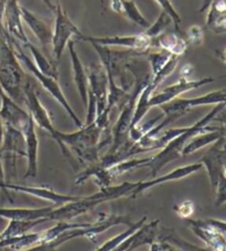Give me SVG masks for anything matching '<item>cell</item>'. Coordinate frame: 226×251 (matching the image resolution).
I'll list each match as a JSON object with an SVG mask.
<instances>
[{
	"label": "cell",
	"instance_id": "6da1fadb",
	"mask_svg": "<svg viewBox=\"0 0 226 251\" xmlns=\"http://www.w3.org/2000/svg\"><path fill=\"white\" fill-rule=\"evenodd\" d=\"M25 79L27 75L15 53L11 38L5 29H0V86L20 105L25 103Z\"/></svg>",
	"mask_w": 226,
	"mask_h": 251
},
{
	"label": "cell",
	"instance_id": "7a4b0ae2",
	"mask_svg": "<svg viewBox=\"0 0 226 251\" xmlns=\"http://www.w3.org/2000/svg\"><path fill=\"white\" fill-rule=\"evenodd\" d=\"M137 183H126L118 186H107L101 188L98 193L90 195V196H81L74 201H69L60 206L59 208L52 209L50 214L46 216L47 222L50 220H72L73 218L89 213V211L96 208L102 202L115 201L124 196H130L133 189L136 187Z\"/></svg>",
	"mask_w": 226,
	"mask_h": 251
},
{
	"label": "cell",
	"instance_id": "3957f363",
	"mask_svg": "<svg viewBox=\"0 0 226 251\" xmlns=\"http://www.w3.org/2000/svg\"><path fill=\"white\" fill-rule=\"evenodd\" d=\"M225 109V102L219 103L216 104L214 109H213L210 113H207L205 116L198 121L197 123H194L192 126H188L183 133H181L180 135L172 138V140L168 143V144L161 149V152H159L155 156H151V159L148 167L151 168V177H156L158 173L161 171V168L168 165L169 163H171L176 159L180 158L182 156V151H183L184 146L188 144L189 141L193 136L197 135L199 133L206 132V131H214L220 127H212L206 126V125L212 122L213 120L219 115L222 111Z\"/></svg>",
	"mask_w": 226,
	"mask_h": 251
},
{
	"label": "cell",
	"instance_id": "277c9868",
	"mask_svg": "<svg viewBox=\"0 0 226 251\" xmlns=\"http://www.w3.org/2000/svg\"><path fill=\"white\" fill-rule=\"evenodd\" d=\"M226 93L225 89L216 90L213 92L206 93L199 98L193 99H179L176 98L172 101L164 103L159 107L162 110V112L166 114V118L158 124H156L155 126L150 129L149 132L145 134L147 137H156L158 136L160 132H162L164 127H167L169 124L176 122L177 120H179L182 116L189 113L190 110H192L193 107L197 106H203V105H216L219 103L225 102Z\"/></svg>",
	"mask_w": 226,
	"mask_h": 251
},
{
	"label": "cell",
	"instance_id": "5b68a950",
	"mask_svg": "<svg viewBox=\"0 0 226 251\" xmlns=\"http://www.w3.org/2000/svg\"><path fill=\"white\" fill-rule=\"evenodd\" d=\"M96 51L101 63L105 69L107 79L120 86L121 89L128 91L130 86L134 85L135 80H129L127 66L130 60L136 57L146 55L148 51H137L128 49L125 51H117L111 49V47H104L90 43Z\"/></svg>",
	"mask_w": 226,
	"mask_h": 251
},
{
	"label": "cell",
	"instance_id": "8992f818",
	"mask_svg": "<svg viewBox=\"0 0 226 251\" xmlns=\"http://www.w3.org/2000/svg\"><path fill=\"white\" fill-rule=\"evenodd\" d=\"M23 90H24V97H25L24 105L28 107L29 114L31 115L36 126H39L40 128L45 129V132L50 134L51 137L59 144L61 152H62V154L67 157L68 161L73 165L74 157L71 153V151L68 150V147L62 144V142L60 141V138L58 136V129H55L53 124H52V120L49 112H47V110L43 106L40 100H39L36 88H34L31 80H30L28 76L27 79H25Z\"/></svg>",
	"mask_w": 226,
	"mask_h": 251
},
{
	"label": "cell",
	"instance_id": "52a82bcc",
	"mask_svg": "<svg viewBox=\"0 0 226 251\" xmlns=\"http://www.w3.org/2000/svg\"><path fill=\"white\" fill-rule=\"evenodd\" d=\"M11 42H12V46H14L15 53L17 55V58H18L19 62L21 63V66L27 69V70L31 73V75L36 77L39 82H40L43 88H45L47 92H49L52 97L56 100V102H58L59 104L63 107L65 112H67L68 115L71 118V120L73 121L74 124H75L77 127L83 126L84 125L83 122H82L79 116H77V114L71 107V105H69V103L68 102L67 98H65L62 89H61L60 84L58 83V80L53 79V77H51V76L43 75V73L39 71L38 68L34 66V63L32 62V60L30 59L27 54L23 53L20 42H18L12 38H11Z\"/></svg>",
	"mask_w": 226,
	"mask_h": 251
},
{
	"label": "cell",
	"instance_id": "ba28073f",
	"mask_svg": "<svg viewBox=\"0 0 226 251\" xmlns=\"http://www.w3.org/2000/svg\"><path fill=\"white\" fill-rule=\"evenodd\" d=\"M132 224H133L132 219H130L128 216L103 215L102 219H98L96 223L90 224V226L68 229V230L61 233L56 239L49 242V244L34 246L29 250H53L55 248H58V247H60L61 245L65 244L67 241L75 239V238L93 237V236L98 235V233L106 231L107 229H110L113 226H117V225H127V226H130Z\"/></svg>",
	"mask_w": 226,
	"mask_h": 251
},
{
	"label": "cell",
	"instance_id": "9c48e42d",
	"mask_svg": "<svg viewBox=\"0 0 226 251\" xmlns=\"http://www.w3.org/2000/svg\"><path fill=\"white\" fill-rule=\"evenodd\" d=\"M3 140L0 145V157H1L6 183H12L17 178V158L25 157V142L23 134L19 129L3 124Z\"/></svg>",
	"mask_w": 226,
	"mask_h": 251
},
{
	"label": "cell",
	"instance_id": "30bf717a",
	"mask_svg": "<svg viewBox=\"0 0 226 251\" xmlns=\"http://www.w3.org/2000/svg\"><path fill=\"white\" fill-rule=\"evenodd\" d=\"M54 12L55 21L54 28L52 29L53 30V36H52L51 51L55 61H59L61 57H62L68 41L71 40V38L74 36L79 39L82 32L80 31V29L72 23L71 19L68 18V14L64 11L62 5H61L60 0H55Z\"/></svg>",
	"mask_w": 226,
	"mask_h": 251
},
{
	"label": "cell",
	"instance_id": "8fae6325",
	"mask_svg": "<svg viewBox=\"0 0 226 251\" xmlns=\"http://www.w3.org/2000/svg\"><path fill=\"white\" fill-rule=\"evenodd\" d=\"M103 128L93 122L89 125H83L80 127V131L73 133H63L58 131V136L71 153H75L77 151L90 149L101 144V135Z\"/></svg>",
	"mask_w": 226,
	"mask_h": 251
},
{
	"label": "cell",
	"instance_id": "7c38bea8",
	"mask_svg": "<svg viewBox=\"0 0 226 251\" xmlns=\"http://www.w3.org/2000/svg\"><path fill=\"white\" fill-rule=\"evenodd\" d=\"M225 136H222L214 142V145L207 151L205 155H203L201 161H200V163L206 168L213 193L215 192L221 176L225 174Z\"/></svg>",
	"mask_w": 226,
	"mask_h": 251
},
{
	"label": "cell",
	"instance_id": "4fadbf2b",
	"mask_svg": "<svg viewBox=\"0 0 226 251\" xmlns=\"http://www.w3.org/2000/svg\"><path fill=\"white\" fill-rule=\"evenodd\" d=\"M89 91L96 100V119L106 110L108 98V79L102 63H94L88 72ZM95 119V120H96Z\"/></svg>",
	"mask_w": 226,
	"mask_h": 251
},
{
	"label": "cell",
	"instance_id": "5bb4252c",
	"mask_svg": "<svg viewBox=\"0 0 226 251\" xmlns=\"http://www.w3.org/2000/svg\"><path fill=\"white\" fill-rule=\"evenodd\" d=\"M90 43H96L104 47H121L137 51H149L151 48V39L148 38L145 33L137 36H112V37H90L84 36L83 33L79 38Z\"/></svg>",
	"mask_w": 226,
	"mask_h": 251
},
{
	"label": "cell",
	"instance_id": "9a60e30c",
	"mask_svg": "<svg viewBox=\"0 0 226 251\" xmlns=\"http://www.w3.org/2000/svg\"><path fill=\"white\" fill-rule=\"evenodd\" d=\"M29 112L12 100L0 86V119L2 123L23 132L30 121Z\"/></svg>",
	"mask_w": 226,
	"mask_h": 251
},
{
	"label": "cell",
	"instance_id": "2e32d148",
	"mask_svg": "<svg viewBox=\"0 0 226 251\" xmlns=\"http://www.w3.org/2000/svg\"><path fill=\"white\" fill-rule=\"evenodd\" d=\"M212 82H214L213 77H204V79L193 81H189L188 79H185V77H182V79H180V81L177 82L176 84L168 86V88L162 90L161 92L151 95V98L149 100L150 109L151 107L160 106L161 104H164V103L170 102L173 99L178 98L181 94L189 92L191 90L199 89L203 85L212 83Z\"/></svg>",
	"mask_w": 226,
	"mask_h": 251
},
{
	"label": "cell",
	"instance_id": "e0dca14e",
	"mask_svg": "<svg viewBox=\"0 0 226 251\" xmlns=\"http://www.w3.org/2000/svg\"><path fill=\"white\" fill-rule=\"evenodd\" d=\"M2 25L10 38L20 42L23 47L30 41L24 32L23 17L18 0H8L2 17Z\"/></svg>",
	"mask_w": 226,
	"mask_h": 251
},
{
	"label": "cell",
	"instance_id": "ac0fdd59",
	"mask_svg": "<svg viewBox=\"0 0 226 251\" xmlns=\"http://www.w3.org/2000/svg\"><path fill=\"white\" fill-rule=\"evenodd\" d=\"M203 165L201 163H194V164H190V165H186L183 167H179L177 170L172 171L168 174L163 175V176H159V177H154L153 179L150 180H146V181H138L136 187L133 189L132 194H130V197L132 198H137L142 195L146 190L150 189L155 187V186L160 185V184H164V183H169V181H175V180H179L182 178H185L190 175L194 174L198 171L201 170V167Z\"/></svg>",
	"mask_w": 226,
	"mask_h": 251
},
{
	"label": "cell",
	"instance_id": "d6986e66",
	"mask_svg": "<svg viewBox=\"0 0 226 251\" xmlns=\"http://www.w3.org/2000/svg\"><path fill=\"white\" fill-rule=\"evenodd\" d=\"M2 192H8V190H15V192L24 193L31 196H36L43 201H47L53 202L55 205H64L67 202L74 201L79 199L81 196H68V195L58 194L52 188L47 187H36V186H23V185H15L12 183H5L2 186Z\"/></svg>",
	"mask_w": 226,
	"mask_h": 251
},
{
	"label": "cell",
	"instance_id": "ffe728a7",
	"mask_svg": "<svg viewBox=\"0 0 226 251\" xmlns=\"http://www.w3.org/2000/svg\"><path fill=\"white\" fill-rule=\"evenodd\" d=\"M23 134L24 136L25 157H27V171L24 174V179L36 178L38 174L39 140L36 132V124H34L32 118H30L29 123L24 127Z\"/></svg>",
	"mask_w": 226,
	"mask_h": 251
},
{
	"label": "cell",
	"instance_id": "44dd1931",
	"mask_svg": "<svg viewBox=\"0 0 226 251\" xmlns=\"http://www.w3.org/2000/svg\"><path fill=\"white\" fill-rule=\"evenodd\" d=\"M20 10L23 20L28 25V27L31 29V31L34 33V36L37 37L39 42L41 43L43 51L49 53V50L52 45L53 30L51 29L50 25H47L45 20L39 18L34 12L30 11L25 7L20 6Z\"/></svg>",
	"mask_w": 226,
	"mask_h": 251
},
{
	"label": "cell",
	"instance_id": "7402d4cb",
	"mask_svg": "<svg viewBox=\"0 0 226 251\" xmlns=\"http://www.w3.org/2000/svg\"><path fill=\"white\" fill-rule=\"evenodd\" d=\"M67 47L68 49L69 57H71L74 83H75L77 91H79L82 102H83L84 105H86L88 104V91H89L88 72H86L83 63H82L81 59L79 57V53H77V51L75 49V41L69 40Z\"/></svg>",
	"mask_w": 226,
	"mask_h": 251
},
{
	"label": "cell",
	"instance_id": "603a6c76",
	"mask_svg": "<svg viewBox=\"0 0 226 251\" xmlns=\"http://www.w3.org/2000/svg\"><path fill=\"white\" fill-rule=\"evenodd\" d=\"M159 224V219L154 220V222H150L148 224L145 223L136 232H134L132 236L127 238L116 250H135L138 247L151 245L156 240V238H157Z\"/></svg>",
	"mask_w": 226,
	"mask_h": 251
},
{
	"label": "cell",
	"instance_id": "cb8c5ba5",
	"mask_svg": "<svg viewBox=\"0 0 226 251\" xmlns=\"http://www.w3.org/2000/svg\"><path fill=\"white\" fill-rule=\"evenodd\" d=\"M158 47L161 50L167 51L173 55L180 57L186 52L189 47V42L177 33H161L157 38L151 39V47Z\"/></svg>",
	"mask_w": 226,
	"mask_h": 251
},
{
	"label": "cell",
	"instance_id": "d4e9b609",
	"mask_svg": "<svg viewBox=\"0 0 226 251\" xmlns=\"http://www.w3.org/2000/svg\"><path fill=\"white\" fill-rule=\"evenodd\" d=\"M112 9L119 15L125 16L128 20L142 28L149 27V23L139 10L134 0H112Z\"/></svg>",
	"mask_w": 226,
	"mask_h": 251
},
{
	"label": "cell",
	"instance_id": "484cf974",
	"mask_svg": "<svg viewBox=\"0 0 226 251\" xmlns=\"http://www.w3.org/2000/svg\"><path fill=\"white\" fill-rule=\"evenodd\" d=\"M53 206L43 207V208H5L0 207V218L17 219V220H36L46 218Z\"/></svg>",
	"mask_w": 226,
	"mask_h": 251
},
{
	"label": "cell",
	"instance_id": "4316f807",
	"mask_svg": "<svg viewBox=\"0 0 226 251\" xmlns=\"http://www.w3.org/2000/svg\"><path fill=\"white\" fill-rule=\"evenodd\" d=\"M222 136H225L224 126L214 129V131H206L197 134L184 146L183 151H182V156H188V155L193 154L197 151L203 149V147L213 144V143L219 140Z\"/></svg>",
	"mask_w": 226,
	"mask_h": 251
},
{
	"label": "cell",
	"instance_id": "83f0119b",
	"mask_svg": "<svg viewBox=\"0 0 226 251\" xmlns=\"http://www.w3.org/2000/svg\"><path fill=\"white\" fill-rule=\"evenodd\" d=\"M207 10V27L215 33H224L226 30L225 0H212Z\"/></svg>",
	"mask_w": 226,
	"mask_h": 251
},
{
	"label": "cell",
	"instance_id": "f1b7e54d",
	"mask_svg": "<svg viewBox=\"0 0 226 251\" xmlns=\"http://www.w3.org/2000/svg\"><path fill=\"white\" fill-rule=\"evenodd\" d=\"M24 47L28 48L30 52H31V54L33 55V59H34L33 63L34 66L38 68L39 71L47 76L53 77V79H56V80L59 79L58 68H56L55 62L50 61L49 58H47L42 51H40V49H38V48L30 41Z\"/></svg>",
	"mask_w": 226,
	"mask_h": 251
},
{
	"label": "cell",
	"instance_id": "f546056e",
	"mask_svg": "<svg viewBox=\"0 0 226 251\" xmlns=\"http://www.w3.org/2000/svg\"><path fill=\"white\" fill-rule=\"evenodd\" d=\"M46 218H40L36 220H17L10 219L9 224L5 230L0 233V239H6V238H14L18 236H23L27 233L30 229L37 227L38 225L46 223Z\"/></svg>",
	"mask_w": 226,
	"mask_h": 251
},
{
	"label": "cell",
	"instance_id": "4dcf8cb0",
	"mask_svg": "<svg viewBox=\"0 0 226 251\" xmlns=\"http://www.w3.org/2000/svg\"><path fill=\"white\" fill-rule=\"evenodd\" d=\"M156 89L154 88V85L151 84V82L149 81L143 90L141 91L140 95L137 100L136 103V107H135V112H134V116L132 120V124H130V128L136 126L139 123L141 122V120L143 119V116L147 114V112L150 110L149 106V100L151 98V95L154 94Z\"/></svg>",
	"mask_w": 226,
	"mask_h": 251
},
{
	"label": "cell",
	"instance_id": "1f68e13d",
	"mask_svg": "<svg viewBox=\"0 0 226 251\" xmlns=\"http://www.w3.org/2000/svg\"><path fill=\"white\" fill-rule=\"evenodd\" d=\"M151 157L147 158H133V159H124L119 163H116L111 167H107L108 173L112 176V178L114 179L115 177L120 176L125 174V173L132 172L136 168H141V167H147L148 164H149Z\"/></svg>",
	"mask_w": 226,
	"mask_h": 251
},
{
	"label": "cell",
	"instance_id": "d6a6232c",
	"mask_svg": "<svg viewBox=\"0 0 226 251\" xmlns=\"http://www.w3.org/2000/svg\"><path fill=\"white\" fill-rule=\"evenodd\" d=\"M92 223H89V224H73V223H69L68 220H59V223L55 225L50 229H47V230H43L42 231V237H41V242L39 245H45V244H49V242L53 241L54 239H56L61 233H63L64 231L68 230V229H73V228H80V227H86V226H90V225ZM37 245V246H39Z\"/></svg>",
	"mask_w": 226,
	"mask_h": 251
},
{
	"label": "cell",
	"instance_id": "836d02e7",
	"mask_svg": "<svg viewBox=\"0 0 226 251\" xmlns=\"http://www.w3.org/2000/svg\"><path fill=\"white\" fill-rule=\"evenodd\" d=\"M147 217H142L139 222L137 223H133L130 225L129 228L127 230H125L124 232L119 233V235H117L115 237H113L112 239H110L108 241H106L105 244H103L101 247H98L96 248L97 251H111V250H116L118 247L123 244V242L129 238L130 236L133 235L134 232H136L139 228H140L143 224L146 223Z\"/></svg>",
	"mask_w": 226,
	"mask_h": 251
},
{
	"label": "cell",
	"instance_id": "e575fe53",
	"mask_svg": "<svg viewBox=\"0 0 226 251\" xmlns=\"http://www.w3.org/2000/svg\"><path fill=\"white\" fill-rule=\"evenodd\" d=\"M183 220L189 227L199 228V229H202V230H205V231H208V232L219 233V235L225 236L226 225H225L224 222H221V220L208 219V218L195 220V219H191L190 217L185 218Z\"/></svg>",
	"mask_w": 226,
	"mask_h": 251
},
{
	"label": "cell",
	"instance_id": "d590c367",
	"mask_svg": "<svg viewBox=\"0 0 226 251\" xmlns=\"http://www.w3.org/2000/svg\"><path fill=\"white\" fill-rule=\"evenodd\" d=\"M190 229L194 232L195 236H198L200 239L204 242V244H205L207 247H210V249L219 250V251L225 250V247H226L225 236L219 235V233L208 232L205 230H202V229L194 228V227H190Z\"/></svg>",
	"mask_w": 226,
	"mask_h": 251
},
{
	"label": "cell",
	"instance_id": "8d00e7d4",
	"mask_svg": "<svg viewBox=\"0 0 226 251\" xmlns=\"http://www.w3.org/2000/svg\"><path fill=\"white\" fill-rule=\"evenodd\" d=\"M172 55L173 54L169 53L164 50H161L160 52H149V51H148L146 57H147L148 63H149L151 75L154 76L157 75V73L164 67V64L169 61V59H170Z\"/></svg>",
	"mask_w": 226,
	"mask_h": 251
},
{
	"label": "cell",
	"instance_id": "74e56055",
	"mask_svg": "<svg viewBox=\"0 0 226 251\" xmlns=\"http://www.w3.org/2000/svg\"><path fill=\"white\" fill-rule=\"evenodd\" d=\"M171 24L172 20L170 17H169L166 12L161 11L158 17V19L156 20V23L154 25H149V27L146 28V31L143 33H145L148 38L155 39L157 38L159 34H161L164 31V29Z\"/></svg>",
	"mask_w": 226,
	"mask_h": 251
},
{
	"label": "cell",
	"instance_id": "f35d334b",
	"mask_svg": "<svg viewBox=\"0 0 226 251\" xmlns=\"http://www.w3.org/2000/svg\"><path fill=\"white\" fill-rule=\"evenodd\" d=\"M158 5L161 7V11L166 12V14L170 17L172 20V24L175 25V28L177 31H179L180 25L182 24V19L180 15L178 14V11L176 10L175 6L171 2V0H156Z\"/></svg>",
	"mask_w": 226,
	"mask_h": 251
},
{
	"label": "cell",
	"instance_id": "ab89813d",
	"mask_svg": "<svg viewBox=\"0 0 226 251\" xmlns=\"http://www.w3.org/2000/svg\"><path fill=\"white\" fill-rule=\"evenodd\" d=\"M175 210L182 219H185V218L191 217V215L193 214L194 205L192 201H183L179 205H176Z\"/></svg>",
	"mask_w": 226,
	"mask_h": 251
},
{
	"label": "cell",
	"instance_id": "60d3db41",
	"mask_svg": "<svg viewBox=\"0 0 226 251\" xmlns=\"http://www.w3.org/2000/svg\"><path fill=\"white\" fill-rule=\"evenodd\" d=\"M188 39L190 43H201L203 39V31L202 29L198 27V25H194V27L189 30Z\"/></svg>",
	"mask_w": 226,
	"mask_h": 251
},
{
	"label": "cell",
	"instance_id": "b9f144b4",
	"mask_svg": "<svg viewBox=\"0 0 226 251\" xmlns=\"http://www.w3.org/2000/svg\"><path fill=\"white\" fill-rule=\"evenodd\" d=\"M8 0H0V29H3L2 25V17H3V11H5V7L7 5Z\"/></svg>",
	"mask_w": 226,
	"mask_h": 251
},
{
	"label": "cell",
	"instance_id": "7bdbcfd3",
	"mask_svg": "<svg viewBox=\"0 0 226 251\" xmlns=\"http://www.w3.org/2000/svg\"><path fill=\"white\" fill-rule=\"evenodd\" d=\"M211 1H212V0H203V3H202L201 8H200L199 12H201V14H202V12L206 11L208 9V7H210V5H211Z\"/></svg>",
	"mask_w": 226,
	"mask_h": 251
},
{
	"label": "cell",
	"instance_id": "ee69618b",
	"mask_svg": "<svg viewBox=\"0 0 226 251\" xmlns=\"http://www.w3.org/2000/svg\"><path fill=\"white\" fill-rule=\"evenodd\" d=\"M5 173H3V167H2V162L1 157H0V183H5Z\"/></svg>",
	"mask_w": 226,
	"mask_h": 251
},
{
	"label": "cell",
	"instance_id": "f6af8a7d",
	"mask_svg": "<svg viewBox=\"0 0 226 251\" xmlns=\"http://www.w3.org/2000/svg\"><path fill=\"white\" fill-rule=\"evenodd\" d=\"M3 132H5V126H3L1 119H0V145H1L2 140H3Z\"/></svg>",
	"mask_w": 226,
	"mask_h": 251
},
{
	"label": "cell",
	"instance_id": "bcb514c9",
	"mask_svg": "<svg viewBox=\"0 0 226 251\" xmlns=\"http://www.w3.org/2000/svg\"><path fill=\"white\" fill-rule=\"evenodd\" d=\"M42 1L45 3L46 7L49 8V9H51L52 11H54V5H53V3H52V2L50 1V0H42Z\"/></svg>",
	"mask_w": 226,
	"mask_h": 251
}]
</instances>
